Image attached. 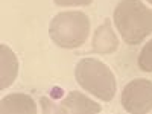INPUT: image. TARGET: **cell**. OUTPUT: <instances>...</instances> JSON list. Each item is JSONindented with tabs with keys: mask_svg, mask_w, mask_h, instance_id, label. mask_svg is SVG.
I'll return each instance as SVG.
<instances>
[{
	"mask_svg": "<svg viewBox=\"0 0 152 114\" xmlns=\"http://www.w3.org/2000/svg\"><path fill=\"white\" fill-rule=\"evenodd\" d=\"M113 18L126 44L137 46L152 34V9L142 0H122L114 9Z\"/></svg>",
	"mask_w": 152,
	"mask_h": 114,
	"instance_id": "obj_1",
	"label": "cell"
},
{
	"mask_svg": "<svg viewBox=\"0 0 152 114\" xmlns=\"http://www.w3.org/2000/svg\"><path fill=\"white\" fill-rule=\"evenodd\" d=\"M75 78L82 90L96 96L100 100H110L117 90L116 78L108 66L96 58H82L75 69Z\"/></svg>",
	"mask_w": 152,
	"mask_h": 114,
	"instance_id": "obj_2",
	"label": "cell"
},
{
	"mask_svg": "<svg viewBox=\"0 0 152 114\" xmlns=\"http://www.w3.org/2000/svg\"><path fill=\"white\" fill-rule=\"evenodd\" d=\"M88 34L90 18L79 11L59 12L49 24V35L52 41L62 49H76L82 46Z\"/></svg>",
	"mask_w": 152,
	"mask_h": 114,
	"instance_id": "obj_3",
	"label": "cell"
},
{
	"mask_svg": "<svg viewBox=\"0 0 152 114\" xmlns=\"http://www.w3.org/2000/svg\"><path fill=\"white\" fill-rule=\"evenodd\" d=\"M122 107L132 114L152 111V82L148 79H134L122 91Z\"/></svg>",
	"mask_w": 152,
	"mask_h": 114,
	"instance_id": "obj_4",
	"label": "cell"
},
{
	"mask_svg": "<svg viewBox=\"0 0 152 114\" xmlns=\"http://www.w3.org/2000/svg\"><path fill=\"white\" fill-rule=\"evenodd\" d=\"M91 47L99 55H110V53H114L117 50L119 38L114 34V31L111 28V21L108 18L96 29Z\"/></svg>",
	"mask_w": 152,
	"mask_h": 114,
	"instance_id": "obj_5",
	"label": "cell"
},
{
	"mask_svg": "<svg viewBox=\"0 0 152 114\" xmlns=\"http://www.w3.org/2000/svg\"><path fill=\"white\" fill-rule=\"evenodd\" d=\"M100 110L102 108L99 104L79 91H70L56 108L58 113H99Z\"/></svg>",
	"mask_w": 152,
	"mask_h": 114,
	"instance_id": "obj_6",
	"label": "cell"
},
{
	"mask_svg": "<svg viewBox=\"0 0 152 114\" xmlns=\"http://www.w3.org/2000/svg\"><path fill=\"white\" fill-rule=\"evenodd\" d=\"M2 113H28L35 114L37 105L34 99L24 93H12L2 99V105H0Z\"/></svg>",
	"mask_w": 152,
	"mask_h": 114,
	"instance_id": "obj_7",
	"label": "cell"
},
{
	"mask_svg": "<svg viewBox=\"0 0 152 114\" xmlns=\"http://www.w3.org/2000/svg\"><path fill=\"white\" fill-rule=\"evenodd\" d=\"M0 56H2V73H0V88L5 90L12 82L15 81L18 73V61L14 55V52L6 46H0Z\"/></svg>",
	"mask_w": 152,
	"mask_h": 114,
	"instance_id": "obj_8",
	"label": "cell"
},
{
	"mask_svg": "<svg viewBox=\"0 0 152 114\" xmlns=\"http://www.w3.org/2000/svg\"><path fill=\"white\" fill-rule=\"evenodd\" d=\"M137 64H138V69L143 72H148V73L152 72V40H149L143 46L140 55H138Z\"/></svg>",
	"mask_w": 152,
	"mask_h": 114,
	"instance_id": "obj_9",
	"label": "cell"
},
{
	"mask_svg": "<svg viewBox=\"0 0 152 114\" xmlns=\"http://www.w3.org/2000/svg\"><path fill=\"white\" fill-rule=\"evenodd\" d=\"M58 6H88L93 0H53Z\"/></svg>",
	"mask_w": 152,
	"mask_h": 114,
	"instance_id": "obj_10",
	"label": "cell"
},
{
	"mask_svg": "<svg viewBox=\"0 0 152 114\" xmlns=\"http://www.w3.org/2000/svg\"><path fill=\"white\" fill-rule=\"evenodd\" d=\"M148 2H149V3H151V5H152V0H148Z\"/></svg>",
	"mask_w": 152,
	"mask_h": 114,
	"instance_id": "obj_11",
	"label": "cell"
}]
</instances>
